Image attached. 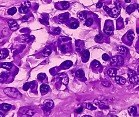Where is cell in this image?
<instances>
[{
    "instance_id": "obj_1",
    "label": "cell",
    "mask_w": 139,
    "mask_h": 117,
    "mask_svg": "<svg viewBox=\"0 0 139 117\" xmlns=\"http://www.w3.org/2000/svg\"><path fill=\"white\" fill-rule=\"evenodd\" d=\"M54 102L51 99H47L44 101L43 105L42 106V109L44 112L45 114L47 116H48L51 113V109L53 108Z\"/></svg>"
},
{
    "instance_id": "obj_2",
    "label": "cell",
    "mask_w": 139,
    "mask_h": 117,
    "mask_svg": "<svg viewBox=\"0 0 139 117\" xmlns=\"http://www.w3.org/2000/svg\"><path fill=\"white\" fill-rule=\"evenodd\" d=\"M4 93L11 98H16L19 96H21V93L16 88L14 87H7L4 89Z\"/></svg>"
},
{
    "instance_id": "obj_3",
    "label": "cell",
    "mask_w": 139,
    "mask_h": 117,
    "mask_svg": "<svg viewBox=\"0 0 139 117\" xmlns=\"http://www.w3.org/2000/svg\"><path fill=\"white\" fill-rule=\"evenodd\" d=\"M114 31V23L112 20L107 19L105 21V26L104 28V32L107 35H111L113 34Z\"/></svg>"
},
{
    "instance_id": "obj_4",
    "label": "cell",
    "mask_w": 139,
    "mask_h": 117,
    "mask_svg": "<svg viewBox=\"0 0 139 117\" xmlns=\"http://www.w3.org/2000/svg\"><path fill=\"white\" fill-rule=\"evenodd\" d=\"M124 63V59L120 56H116L112 57L110 60V65L113 67H120Z\"/></svg>"
},
{
    "instance_id": "obj_5",
    "label": "cell",
    "mask_w": 139,
    "mask_h": 117,
    "mask_svg": "<svg viewBox=\"0 0 139 117\" xmlns=\"http://www.w3.org/2000/svg\"><path fill=\"white\" fill-rule=\"evenodd\" d=\"M70 4L67 1H62V2H58L55 3V7L58 10H66L70 7Z\"/></svg>"
},
{
    "instance_id": "obj_6",
    "label": "cell",
    "mask_w": 139,
    "mask_h": 117,
    "mask_svg": "<svg viewBox=\"0 0 139 117\" xmlns=\"http://www.w3.org/2000/svg\"><path fill=\"white\" fill-rule=\"evenodd\" d=\"M30 7H31V3L30 2H25L21 4L20 7L19 8V12H20L21 14H27L29 12Z\"/></svg>"
},
{
    "instance_id": "obj_7",
    "label": "cell",
    "mask_w": 139,
    "mask_h": 117,
    "mask_svg": "<svg viewBox=\"0 0 139 117\" xmlns=\"http://www.w3.org/2000/svg\"><path fill=\"white\" fill-rule=\"evenodd\" d=\"M121 10V7L120 6L118 5L116 6L115 7H114L111 10L110 14L109 16L112 18H116L118 17L120 14V12Z\"/></svg>"
},
{
    "instance_id": "obj_8",
    "label": "cell",
    "mask_w": 139,
    "mask_h": 117,
    "mask_svg": "<svg viewBox=\"0 0 139 117\" xmlns=\"http://www.w3.org/2000/svg\"><path fill=\"white\" fill-rule=\"evenodd\" d=\"M135 34L134 32L133 31V30H129L125 34V37L126 38V40L127 42H129L130 44L132 42V41H134L135 38ZM127 42L126 43H127Z\"/></svg>"
},
{
    "instance_id": "obj_9",
    "label": "cell",
    "mask_w": 139,
    "mask_h": 117,
    "mask_svg": "<svg viewBox=\"0 0 139 117\" xmlns=\"http://www.w3.org/2000/svg\"><path fill=\"white\" fill-rule=\"evenodd\" d=\"M8 26H9L10 29L11 31H15L18 29V25L16 21L14 20V19H11L8 22Z\"/></svg>"
},
{
    "instance_id": "obj_10",
    "label": "cell",
    "mask_w": 139,
    "mask_h": 117,
    "mask_svg": "<svg viewBox=\"0 0 139 117\" xmlns=\"http://www.w3.org/2000/svg\"><path fill=\"white\" fill-rule=\"evenodd\" d=\"M138 4L137 3H135V4H132V5H130L127 6L126 8V12L127 14H131V13L134 12L135 10L138 7Z\"/></svg>"
},
{
    "instance_id": "obj_11",
    "label": "cell",
    "mask_w": 139,
    "mask_h": 117,
    "mask_svg": "<svg viewBox=\"0 0 139 117\" xmlns=\"http://www.w3.org/2000/svg\"><path fill=\"white\" fill-rule=\"evenodd\" d=\"M115 82L117 84L123 85L126 83V80L124 77L117 75V76L115 77Z\"/></svg>"
},
{
    "instance_id": "obj_12",
    "label": "cell",
    "mask_w": 139,
    "mask_h": 117,
    "mask_svg": "<svg viewBox=\"0 0 139 117\" xmlns=\"http://www.w3.org/2000/svg\"><path fill=\"white\" fill-rule=\"evenodd\" d=\"M9 55V51L7 49L3 48L0 49V59H5Z\"/></svg>"
},
{
    "instance_id": "obj_13",
    "label": "cell",
    "mask_w": 139,
    "mask_h": 117,
    "mask_svg": "<svg viewBox=\"0 0 139 117\" xmlns=\"http://www.w3.org/2000/svg\"><path fill=\"white\" fill-rule=\"evenodd\" d=\"M72 64L73 63L72 61H71V60H66V61H65L64 63H62L61 64V67L62 69H66L70 68V67L72 66Z\"/></svg>"
},
{
    "instance_id": "obj_14",
    "label": "cell",
    "mask_w": 139,
    "mask_h": 117,
    "mask_svg": "<svg viewBox=\"0 0 139 117\" xmlns=\"http://www.w3.org/2000/svg\"><path fill=\"white\" fill-rule=\"evenodd\" d=\"M72 20L73 21H71L70 23V27L71 29H75L79 27V22L77 21V20L74 18H72Z\"/></svg>"
},
{
    "instance_id": "obj_15",
    "label": "cell",
    "mask_w": 139,
    "mask_h": 117,
    "mask_svg": "<svg viewBox=\"0 0 139 117\" xmlns=\"http://www.w3.org/2000/svg\"><path fill=\"white\" fill-rule=\"evenodd\" d=\"M129 81L130 83L134 85H136L139 83V75H134V76H132L129 79Z\"/></svg>"
},
{
    "instance_id": "obj_16",
    "label": "cell",
    "mask_w": 139,
    "mask_h": 117,
    "mask_svg": "<svg viewBox=\"0 0 139 117\" xmlns=\"http://www.w3.org/2000/svg\"><path fill=\"white\" fill-rule=\"evenodd\" d=\"M10 74L8 73L2 72L0 73V82H3L6 81L9 78Z\"/></svg>"
},
{
    "instance_id": "obj_17",
    "label": "cell",
    "mask_w": 139,
    "mask_h": 117,
    "mask_svg": "<svg viewBox=\"0 0 139 117\" xmlns=\"http://www.w3.org/2000/svg\"><path fill=\"white\" fill-rule=\"evenodd\" d=\"M117 73H118V70H117V69L115 68H110L107 71L108 75H109L110 77H114L115 76H116Z\"/></svg>"
},
{
    "instance_id": "obj_18",
    "label": "cell",
    "mask_w": 139,
    "mask_h": 117,
    "mask_svg": "<svg viewBox=\"0 0 139 117\" xmlns=\"http://www.w3.org/2000/svg\"><path fill=\"white\" fill-rule=\"evenodd\" d=\"M59 78L61 80L62 83L65 85H67L69 83V77L67 76V75L65 74H61L59 75Z\"/></svg>"
},
{
    "instance_id": "obj_19",
    "label": "cell",
    "mask_w": 139,
    "mask_h": 117,
    "mask_svg": "<svg viewBox=\"0 0 139 117\" xmlns=\"http://www.w3.org/2000/svg\"><path fill=\"white\" fill-rule=\"evenodd\" d=\"M117 49L119 52L122 55H125L128 52V49L124 46H121V45L119 46Z\"/></svg>"
},
{
    "instance_id": "obj_20",
    "label": "cell",
    "mask_w": 139,
    "mask_h": 117,
    "mask_svg": "<svg viewBox=\"0 0 139 117\" xmlns=\"http://www.w3.org/2000/svg\"><path fill=\"white\" fill-rule=\"evenodd\" d=\"M128 112H129V113L131 115V116H135L137 112H138V110H137L136 107H135V106H131V107L129 108Z\"/></svg>"
},
{
    "instance_id": "obj_21",
    "label": "cell",
    "mask_w": 139,
    "mask_h": 117,
    "mask_svg": "<svg viewBox=\"0 0 139 117\" xmlns=\"http://www.w3.org/2000/svg\"><path fill=\"white\" fill-rule=\"evenodd\" d=\"M50 87L46 84H43L40 87V91L42 93H46L49 92Z\"/></svg>"
},
{
    "instance_id": "obj_22",
    "label": "cell",
    "mask_w": 139,
    "mask_h": 117,
    "mask_svg": "<svg viewBox=\"0 0 139 117\" xmlns=\"http://www.w3.org/2000/svg\"><path fill=\"white\" fill-rule=\"evenodd\" d=\"M93 23H94V19L92 17H87L86 19L84 25L87 27H90L92 25Z\"/></svg>"
},
{
    "instance_id": "obj_23",
    "label": "cell",
    "mask_w": 139,
    "mask_h": 117,
    "mask_svg": "<svg viewBox=\"0 0 139 117\" xmlns=\"http://www.w3.org/2000/svg\"><path fill=\"white\" fill-rule=\"evenodd\" d=\"M1 67L4 69H7V70H10L12 68V64L11 63L9 62L3 63L1 64Z\"/></svg>"
},
{
    "instance_id": "obj_24",
    "label": "cell",
    "mask_w": 139,
    "mask_h": 117,
    "mask_svg": "<svg viewBox=\"0 0 139 117\" xmlns=\"http://www.w3.org/2000/svg\"><path fill=\"white\" fill-rule=\"evenodd\" d=\"M78 17L81 21L86 20V19L87 18V14H86L85 11H82L78 15Z\"/></svg>"
},
{
    "instance_id": "obj_25",
    "label": "cell",
    "mask_w": 139,
    "mask_h": 117,
    "mask_svg": "<svg viewBox=\"0 0 139 117\" xmlns=\"http://www.w3.org/2000/svg\"><path fill=\"white\" fill-rule=\"evenodd\" d=\"M75 75L77 77L80 78H83L85 77V73L84 71L81 70V69L77 70L76 72H75Z\"/></svg>"
},
{
    "instance_id": "obj_26",
    "label": "cell",
    "mask_w": 139,
    "mask_h": 117,
    "mask_svg": "<svg viewBox=\"0 0 139 117\" xmlns=\"http://www.w3.org/2000/svg\"><path fill=\"white\" fill-rule=\"evenodd\" d=\"M91 65L93 67H94L95 68H99L101 67V63L100 62L97 60H94L92 62Z\"/></svg>"
},
{
    "instance_id": "obj_27",
    "label": "cell",
    "mask_w": 139,
    "mask_h": 117,
    "mask_svg": "<svg viewBox=\"0 0 139 117\" xmlns=\"http://www.w3.org/2000/svg\"><path fill=\"white\" fill-rule=\"evenodd\" d=\"M16 12H17V9L15 7H13L12 8H11L10 9H8L7 11V13L8 14V15H11V16L14 15Z\"/></svg>"
},
{
    "instance_id": "obj_28",
    "label": "cell",
    "mask_w": 139,
    "mask_h": 117,
    "mask_svg": "<svg viewBox=\"0 0 139 117\" xmlns=\"http://www.w3.org/2000/svg\"><path fill=\"white\" fill-rule=\"evenodd\" d=\"M12 105L9 104H3L2 105V109L5 112H8L11 109Z\"/></svg>"
},
{
    "instance_id": "obj_29",
    "label": "cell",
    "mask_w": 139,
    "mask_h": 117,
    "mask_svg": "<svg viewBox=\"0 0 139 117\" xmlns=\"http://www.w3.org/2000/svg\"><path fill=\"white\" fill-rule=\"evenodd\" d=\"M82 57L84 58H86L87 60L88 59L89 57H90V52L88 50H84L82 52Z\"/></svg>"
},
{
    "instance_id": "obj_30",
    "label": "cell",
    "mask_w": 139,
    "mask_h": 117,
    "mask_svg": "<svg viewBox=\"0 0 139 117\" xmlns=\"http://www.w3.org/2000/svg\"><path fill=\"white\" fill-rule=\"evenodd\" d=\"M103 38H104L103 34H101V33H99V34L96 35V37H95V40L97 42H100V41H101L102 40H103Z\"/></svg>"
},
{
    "instance_id": "obj_31",
    "label": "cell",
    "mask_w": 139,
    "mask_h": 117,
    "mask_svg": "<svg viewBox=\"0 0 139 117\" xmlns=\"http://www.w3.org/2000/svg\"><path fill=\"white\" fill-rule=\"evenodd\" d=\"M86 108H87L88 109L90 110H94L96 109V107H94L92 104L90 103H86Z\"/></svg>"
},
{
    "instance_id": "obj_32",
    "label": "cell",
    "mask_w": 139,
    "mask_h": 117,
    "mask_svg": "<svg viewBox=\"0 0 139 117\" xmlns=\"http://www.w3.org/2000/svg\"><path fill=\"white\" fill-rule=\"evenodd\" d=\"M51 53V51L50 49L49 48H45L42 52V55L43 56H44V57H47V56H49V55H50Z\"/></svg>"
},
{
    "instance_id": "obj_33",
    "label": "cell",
    "mask_w": 139,
    "mask_h": 117,
    "mask_svg": "<svg viewBox=\"0 0 139 117\" xmlns=\"http://www.w3.org/2000/svg\"><path fill=\"white\" fill-rule=\"evenodd\" d=\"M69 13H65L64 15L60 16V19L62 21H66L69 18Z\"/></svg>"
},
{
    "instance_id": "obj_34",
    "label": "cell",
    "mask_w": 139,
    "mask_h": 117,
    "mask_svg": "<svg viewBox=\"0 0 139 117\" xmlns=\"http://www.w3.org/2000/svg\"><path fill=\"white\" fill-rule=\"evenodd\" d=\"M46 75L45 73H39L37 75V79L40 81H43L46 78Z\"/></svg>"
},
{
    "instance_id": "obj_35",
    "label": "cell",
    "mask_w": 139,
    "mask_h": 117,
    "mask_svg": "<svg viewBox=\"0 0 139 117\" xmlns=\"http://www.w3.org/2000/svg\"><path fill=\"white\" fill-rule=\"evenodd\" d=\"M30 88H31V83H30H30L27 82V83H26L23 86V89L25 91L28 90L29 89H30Z\"/></svg>"
},
{
    "instance_id": "obj_36",
    "label": "cell",
    "mask_w": 139,
    "mask_h": 117,
    "mask_svg": "<svg viewBox=\"0 0 139 117\" xmlns=\"http://www.w3.org/2000/svg\"><path fill=\"white\" fill-rule=\"evenodd\" d=\"M103 8H104V11H105L107 13V14H108V15H109L110 14L111 12L112 9H111V8H110L108 7V6H104Z\"/></svg>"
},
{
    "instance_id": "obj_37",
    "label": "cell",
    "mask_w": 139,
    "mask_h": 117,
    "mask_svg": "<svg viewBox=\"0 0 139 117\" xmlns=\"http://www.w3.org/2000/svg\"><path fill=\"white\" fill-rule=\"evenodd\" d=\"M102 59H103L104 60H105V61H107V60H109L110 57L107 54L104 53V55H102Z\"/></svg>"
},
{
    "instance_id": "obj_38",
    "label": "cell",
    "mask_w": 139,
    "mask_h": 117,
    "mask_svg": "<svg viewBox=\"0 0 139 117\" xmlns=\"http://www.w3.org/2000/svg\"><path fill=\"white\" fill-rule=\"evenodd\" d=\"M34 113H35L33 111V110H27V111L26 112V114L27 115V116H29L30 117L33 116Z\"/></svg>"
},
{
    "instance_id": "obj_39",
    "label": "cell",
    "mask_w": 139,
    "mask_h": 117,
    "mask_svg": "<svg viewBox=\"0 0 139 117\" xmlns=\"http://www.w3.org/2000/svg\"><path fill=\"white\" fill-rule=\"evenodd\" d=\"M61 29L60 28L58 27L55 29V30H54V32H55V33L56 34H59L61 33Z\"/></svg>"
},
{
    "instance_id": "obj_40",
    "label": "cell",
    "mask_w": 139,
    "mask_h": 117,
    "mask_svg": "<svg viewBox=\"0 0 139 117\" xmlns=\"http://www.w3.org/2000/svg\"><path fill=\"white\" fill-rule=\"evenodd\" d=\"M82 110H83V108H82V107H80L79 109L75 110V113H76L77 114H79L82 112Z\"/></svg>"
},
{
    "instance_id": "obj_41",
    "label": "cell",
    "mask_w": 139,
    "mask_h": 117,
    "mask_svg": "<svg viewBox=\"0 0 139 117\" xmlns=\"http://www.w3.org/2000/svg\"><path fill=\"white\" fill-rule=\"evenodd\" d=\"M103 3L101 2H98L97 3V5H96V7L97 8H101L102 7H103Z\"/></svg>"
},
{
    "instance_id": "obj_42",
    "label": "cell",
    "mask_w": 139,
    "mask_h": 117,
    "mask_svg": "<svg viewBox=\"0 0 139 117\" xmlns=\"http://www.w3.org/2000/svg\"><path fill=\"white\" fill-rule=\"evenodd\" d=\"M66 50V45L65 44H63L61 47V52H65V51Z\"/></svg>"
},
{
    "instance_id": "obj_43",
    "label": "cell",
    "mask_w": 139,
    "mask_h": 117,
    "mask_svg": "<svg viewBox=\"0 0 139 117\" xmlns=\"http://www.w3.org/2000/svg\"><path fill=\"white\" fill-rule=\"evenodd\" d=\"M30 83H31V89H34L35 86V82H30Z\"/></svg>"
},
{
    "instance_id": "obj_44",
    "label": "cell",
    "mask_w": 139,
    "mask_h": 117,
    "mask_svg": "<svg viewBox=\"0 0 139 117\" xmlns=\"http://www.w3.org/2000/svg\"><path fill=\"white\" fill-rule=\"evenodd\" d=\"M131 0H125V2L126 3H130L131 2Z\"/></svg>"
},
{
    "instance_id": "obj_45",
    "label": "cell",
    "mask_w": 139,
    "mask_h": 117,
    "mask_svg": "<svg viewBox=\"0 0 139 117\" xmlns=\"http://www.w3.org/2000/svg\"><path fill=\"white\" fill-rule=\"evenodd\" d=\"M4 116H3V113H2L1 112H0V117H3Z\"/></svg>"
},
{
    "instance_id": "obj_46",
    "label": "cell",
    "mask_w": 139,
    "mask_h": 117,
    "mask_svg": "<svg viewBox=\"0 0 139 117\" xmlns=\"http://www.w3.org/2000/svg\"><path fill=\"white\" fill-rule=\"evenodd\" d=\"M82 117H91L90 116H82Z\"/></svg>"
},
{
    "instance_id": "obj_47",
    "label": "cell",
    "mask_w": 139,
    "mask_h": 117,
    "mask_svg": "<svg viewBox=\"0 0 139 117\" xmlns=\"http://www.w3.org/2000/svg\"><path fill=\"white\" fill-rule=\"evenodd\" d=\"M136 31H137V33L138 34H139V29H136Z\"/></svg>"
},
{
    "instance_id": "obj_48",
    "label": "cell",
    "mask_w": 139,
    "mask_h": 117,
    "mask_svg": "<svg viewBox=\"0 0 139 117\" xmlns=\"http://www.w3.org/2000/svg\"><path fill=\"white\" fill-rule=\"evenodd\" d=\"M137 9H138V12H139V4L138 5V7H137Z\"/></svg>"
},
{
    "instance_id": "obj_49",
    "label": "cell",
    "mask_w": 139,
    "mask_h": 117,
    "mask_svg": "<svg viewBox=\"0 0 139 117\" xmlns=\"http://www.w3.org/2000/svg\"><path fill=\"white\" fill-rule=\"evenodd\" d=\"M112 117H118V116H113Z\"/></svg>"
},
{
    "instance_id": "obj_50",
    "label": "cell",
    "mask_w": 139,
    "mask_h": 117,
    "mask_svg": "<svg viewBox=\"0 0 139 117\" xmlns=\"http://www.w3.org/2000/svg\"><path fill=\"white\" fill-rule=\"evenodd\" d=\"M138 71H139V68H138Z\"/></svg>"
},
{
    "instance_id": "obj_51",
    "label": "cell",
    "mask_w": 139,
    "mask_h": 117,
    "mask_svg": "<svg viewBox=\"0 0 139 117\" xmlns=\"http://www.w3.org/2000/svg\"><path fill=\"white\" fill-rule=\"evenodd\" d=\"M138 88H139V87H138Z\"/></svg>"
}]
</instances>
